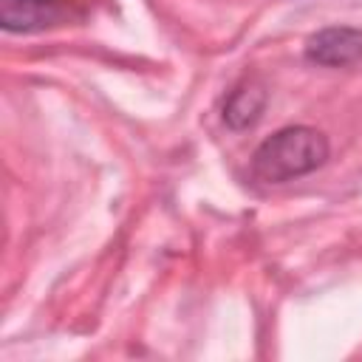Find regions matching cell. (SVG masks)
<instances>
[{
  "label": "cell",
  "mask_w": 362,
  "mask_h": 362,
  "mask_svg": "<svg viewBox=\"0 0 362 362\" xmlns=\"http://www.w3.org/2000/svg\"><path fill=\"white\" fill-rule=\"evenodd\" d=\"M328 158V139L305 124L283 127L274 136L263 139L252 156L255 178L266 184H283L300 175L314 173Z\"/></svg>",
  "instance_id": "1"
},
{
  "label": "cell",
  "mask_w": 362,
  "mask_h": 362,
  "mask_svg": "<svg viewBox=\"0 0 362 362\" xmlns=\"http://www.w3.org/2000/svg\"><path fill=\"white\" fill-rule=\"evenodd\" d=\"M71 17V0H0V25L6 31L31 34L54 28Z\"/></svg>",
  "instance_id": "2"
},
{
  "label": "cell",
  "mask_w": 362,
  "mask_h": 362,
  "mask_svg": "<svg viewBox=\"0 0 362 362\" xmlns=\"http://www.w3.org/2000/svg\"><path fill=\"white\" fill-rule=\"evenodd\" d=\"M305 57L325 68H342L362 59V28L331 25L308 37Z\"/></svg>",
  "instance_id": "3"
},
{
  "label": "cell",
  "mask_w": 362,
  "mask_h": 362,
  "mask_svg": "<svg viewBox=\"0 0 362 362\" xmlns=\"http://www.w3.org/2000/svg\"><path fill=\"white\" fill-rule=\"evenodd\" d=\"M266 107V88L255 79H246L240 85L232 88V93L226 96V105H223V122L235 130H243V127H252L260 113Z\"/></svg>",
  "instance_id": "4"
}]
</instances>
